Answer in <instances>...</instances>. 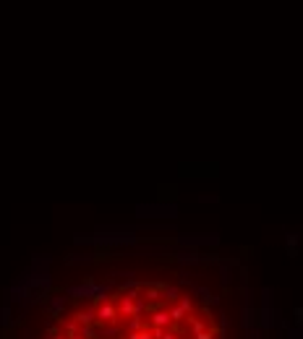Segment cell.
Here are the masks:
<instances>
[{
  "label": "cell",
  "mask_w": 303,
  "mask_h": 339,
  "mask_svg": "<svg viewBox=\"0 0 303 339\" xmlns=\"http://www.w3.org/2000/svg\"><path fill=\"white\" fill-rule=\"evenodd\" d=\"M180 308H183L186 313H191L193 311V298H180Z\"/></svg>",
  "instance_id": "cell-11"
},
{
  "label": "cell",
  "mask_w": 303,
  "mask_h": 339,
  "mask_svg": "<svg viewBox=\"0 0 303 339\" xmlns=\"http://www.w3.org/2000/svg\"><path fill=\"white\" fill-rule=\"evenodd\" d=\"M162 339H178V336H175V331H168V329H165V334H162Z\"/></svg>",
  "instance_id": "cell-13"
},
{
  "label": "cell",
  "mask_w": 303,
  "mask_h": 339,
  "mask_svg": "<svg viewBox=\"0 0 303 339\" xmlns=\"http://www.w3.org/2000/svg\"><path fill=\"white\" fill-rule=\"evenodd\" d=\"M178 295H180L178 287H162V298L165 300H178Z\"/></svg>",
  "instance_id": "cell-7"
},
{
  "label": "cell",
  "mask_w": 303,
  "mask_h": 339,
  "mask_svg": "<svg viewBox=\"0 0 303 339\" xmlns=\"http://www.w3.org/2000/svg\"><path fill=\"white\" fill-rule=\"evenodd\" d=\"M81 336H84V339H99V329H94V326H84Z\"/></svg>",
  "instance_id": "cell-10"
},
{
  "label": "cell",
  "mask_w": 303,
  "mask_h": 339,
  "mask_svg": "<svg viewBox=\"0 0 303 339\" xmlns=\"http://www.w3.org/2000/svg\"><path fill=\"white\" fill-rule=\"evenodd\" d=\"M170 323H173V318H170V313L168 311H155L149 316V326H160V329H170Z\"/></svg>",
  "instance_id": "cell-2"
},
{
  "label": "cell",
  "mask_w": 303,
  "mask_h": 339,
  "mask_svg": "<svg viewBox=\"0 0 303 339\" xmlns=\"http://www.w3.org/2000/svg\"><path fill=\"white\" fill-rule=\"evenodd\" d=\"M285 245H287V256H295L298 253V235L295 233L285 235Z\"/></svg>",
  "instance_id": "cell-4"
},
{
  "label": "cell",
  "mask_w": 303,
  "mask_h": 339,
  "mask_svg": "<svg viewBox=\"0 0 303 339\" xmlns=\"http://www.w3.org/2000/svg\"><path fill=\"white\" fill-rule=\"evenodd\" d=\"M193 339H215V334L212 331H199V334H193Z\"/></svg>",
  "instance_id": "cell-12"
},
{
  "label": "cell",
  "mask_w": 303,
  "mask_h": 339,
  "mask_svg": "<svg viewBox=\"0 0 303 339\" xmlns=\"http://www.w3.org/2000/svg\"><path fill=\"white\" fill-rule=\"evenodd\" d=\"M141 329H146L144 321H141V316H131V321H128V331H141Z\"/></svg>",
  "instance_id": "cell-6"
},
{
  "label": "cell",
  "mask_w": 303,
  "mask_h": 339,
  "mask_svg": "<svg viewBox=\"0 0 303 339\" xmlns=\"http://www.w3.org/2000/svg\"><path fill=\"white\" fill-rule=\"evenodd\" d=\"M178 339H180V336H178Z\"/></svg>",
  "instance_id": "cell-14"
},
{
  "label": "cell",
  "mask_w": 303,
  "mask_h": 339,
  "mask_svg": "<svg viewBox=\"0 0 303 339\" xmlns=\"http://www.w3.org/2000/svg\"><path fill=\"white\" fill-rule=\"evenodd\" d=\"M168 313H170L173 323H180V321H183V318L188 316V313H186V311H183V308H180V305H173V308H170V311H168Z\"/></svg>",
  "instance_id": "cell-5"
},
{
  "label": "cell",
  "mask_w": 303,
  "mask_h": 339,
  "mask_svg": "<svg viewBox=\"0 0 303 339\" xmlns=\"http://www.w3.org/2000/svg\"><path fill=\"white\" fill-rule=\"evenodd\" d=\"M73 321L76 323H84V326H92V323L97 321V311H92V308H89V311H76L73 313Z\"/></svg>",
  "instance_id": "cell-3"
},
{
  "label": "cell",
  "mask_w": 303,
  "mask_h": 339,
  "mask_svg": "<svg viewBox=\"0 0 303 339\" xmlns=\"http://www.w3.org/2000/svg\"><path fill=\"white\" fill-rule=\"evenodd\" d=\"M128 339H155V336H152V329H141V331H131Z\"/></svg>",
  "instance_id": "cell-8"
},
{
  "label": "cell",
  "mask_w": 303,
  "mask_h": 339,
  "mask_svg": "<svg viewBox=\"0 0 303 339\" xmlns=\"http://www.w3.org/2000/svg\"><path fill=\"white\" fill-rule=\"evenodd\" d=\"M94 311H97V321H105V323H115L118 321V305L113 303V300H105L102 305H97L94 308Z\"/></svg>",
  "instance_id": "cell-1"
},
{
  "label": "cell",
  "mask_w": 303,
  "mask_h": 339,
  "mask_svg": "<svg viewBox=\"0 0 303 339\" xmlns=\"http://www.w3.org/2000/svg\"><path fill=\"white\" fill-rule=\"evenodd\" d=\"M191 331H193V334H199V331H207V321L191 318Z\"/></svg>",
  "instance_id": "cell-9"
}]
</instances>
